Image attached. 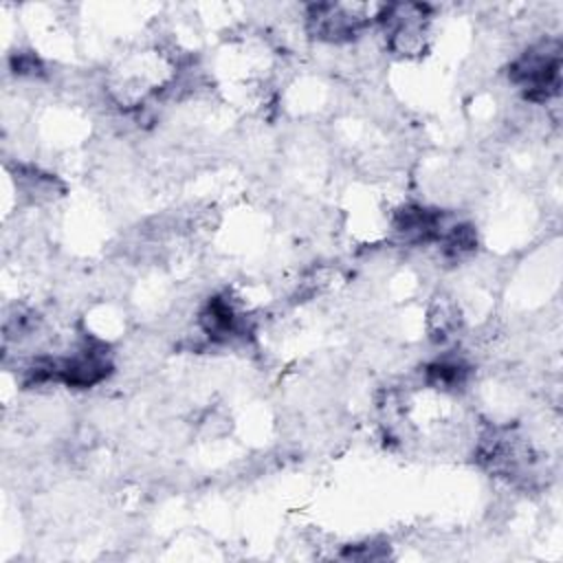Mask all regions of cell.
I'll return each instance as SVG.
<instances>
[{
  "instance_id": "6da1fadb",
  "label": "cell",
  "mask_w": 563,
  "mask_h": 563,
  "mask_svg": "<svg viewBox=\"0 0 563 563\" xmlns=\"http://www.w3.org/2000/svg\"><path fill=\"white\" fill-rule=\"evenodd\" d=\"M510 79L523 90L530 101H548L559 95L561 86V53L559 44L543 42L526 51L510 66Z\"/></svg>"
}]
</instances>
